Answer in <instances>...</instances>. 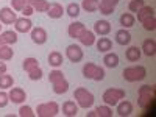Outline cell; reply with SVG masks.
Here are the masks:
<instances>
[{
	"mask_svg": "<svg viewBox=\"0 0 156 117\" xmlns=\"http://www.w3.org/2000/svg\"><path fill=\"white\" fill-rule=\"evenodd\" d=\"M48 81L51 83V86H53V92L61 95V94H66L69 90V81L66 80V76H64V73L58 69L51 70L50 75H48Z\"/></svg>",
	"mask_w": 156,
	"mask_h": 117,
	"instance_id": "1",
	"label": "cell"
},
{
	"mask_svg": "<svg viewBox=\"0 0 156 117\" xmlns=\"http://www.w3.org/2000/svg\"><path fill=\"white\" fill-rule=\"evenodd\" d=\"M137 105L145 109L150 106V103H153L154 100V95H156V89L154 86H150V84H144L142 87H139V94H137Z\"/></svg>",
	"mask_w": 156,
	"mask_h": 117,
	"instance_id": "2",
	"label": "cell"
},
{
	"mask_svg": "<svg viewBox=\"0 0 156 117\" xmlns=\"http://www.w3.org/2000/svg\"><path fill=\"white\" fill-rule=\"evenodd\" d=\"M73 98L76 100L78 106H80V108H84V109L90 108V106L94 105V101H95L94 94L89 92L86 87H76L75 92H73Z\"/></svg>",
	"mask_w": 156,
	"mask_h": 117,
	"instance_id": "3",
	"label": "cell"
},
{
	"mask_svg": "<svg viewBox=\"0 0 156 117\" xmlns=\"http://www.w3.org/2000/svg\"><path fill=\"white\" fill-rule=\"evenodd\" d=\"M122 76L125 81L129 83H134V81H140L147 76V69L144 66H131V67H126L122 72Z\"/></svg>",
	"mask_w": 156,
	"mask_h": 117,
	"instance_id": "4",
	"label": "cell"
},
{
	"mask_svg": "<svg viewBox=\"0 0 156 117\" xmlns=\"http://www.w3.org/2000/svg\"><path fill=\"white\" fill-rule=\"evenodd\" d=\"M83 76L87 80H95V81H101L105 78V69L97 66L94 62H86L83 66Z\"/></svg>",
	"mask_w": 156,
	"mask_h": 117,
	"instance_id": "5",
	"label": "cell"
},
{
	"mask_svg": "<svg viewBox=\"0 0 156 117\" xmlns=\"http://www.w3.org/2000/svg\"><path fill=\"white\" fill-rule=\"evenodd\" d=\"M103 101L106 103L108 106H114L119 103V100H123L125 98V90L123 89H117V87H109L106 89L101 95Z\"/></svg>",
	"mask_w": 156,
	"mask_h": 117,
	"instance_id": "6",
	"label": "cell"
},
{
	"mask_svg": "<svg viewBox=\"0 0 156 117\" xmlns=\"http://www.w3.org/2000/svg\"><path fill=\"white\" fill-rule=\"evenodd\" d=\"M59 112V105L56 101H47L41 103L36 108V115L37 117H55Z\"/></svg>",
	"mask_w": 156,
	"mask_h": 117,
	"instance_id": "7",
	"label": "cell"
},
{
	"mask_svg": "<svg viewBox=\"0 0 156 117\" xmlns=\"http://www.w3.org/2000/svg\"><path fill=\"white\" fill-rule=\"evenodd\" d=\"M66 56H67V59H69L70 62H80L84 55H83V50H81L80 45L70 44V45H67V48H66Z\"/></svg>",
	"mask_w": 156,
	"mask_h": 117,
	"instance_id": "8",
	"label": "cell"
},
{
	"mask_svg": "<svg viewBox=\"0 0 156 117\" xmlns=\"http://www.w3.org/2000/svg\"><path fill=\"white\" fill-rule=\"evenodd\" d=\"M30 36H31V41L37 45H42L47 42V31L42 28V27H36V28H31L30 31Z\"/></svg>",
	"mask_w": 156,
	"mask_h": 117,
	"instance_id": "9",
	"label": "cell"
},
{
	"mask_svg": "<svg viewBox=\"0 0 156 117\" xmlns=\"http://www.w3.org/2000/svg\"><path fill=\"white\" fill-rule=\"evenodd\" d=\"M16 19H17V16H16V11L12 8L5 6V8L0 9V22H2V23H5V25L14 23Z\"/></svg>",
	"mask_w": 156,
	"mask_h": 117,
	"instance_id": "10",
	"label": "cell"
},
{
	"mask_svg": "<svg viewBox=\"0 0 156 117\" xmlns=\"http://www.w3.org/2000/svg\"><path fill=\"white\" fill-rule=\"evenodd\" d=\"M14 28L17 33H28L33 28V22L28 17H17L14 22Z\"/></svg>",
	"mask_w": 156,
	"mask_h": 117,
	"instance_id": "11",
	"label": "cell"
},
{
	"mask_svg": "<svg viewBox=\"0 0 156 117\" xmlns=\"http://www.w3.org/2000/svg\"><path fill=\"white\" fill-rule=\"evenodd\" d=\"M8 97H9V101L17 103V105H19V103H23L25 100H27V94H25V90L22 87H11Z\"/></svg>",
	"mask_w": 156,
	"mask_h": 117,
	"instance_id": "12",
	"label": "cell"
},
{
	"mask_svg": "<svg viewBox=\"0 0 156 117\" xmlns=\"http://www.w3.org/2000/svg\"><path fill=\"white\" fill-rule=\"evenodd\" d=\"M86 30V27H84V23L83 22H72L70 25H69V28H67V33H69V36L70 37H73V39H78L81 36V33Z\"/></svg>",
	"mask_w": 156,
	"mask_h": 117,
	"instance_id": "13",
	"label": "cell"
},
{
	"mask_svg": "<svg viewBox=\"0 0 156 117\" xmlns=\"http://www.w3.org/2000/svg\"><path fill=\"white\" fill-rule=\"evenodd\" d=\"M47 14H48L50 19H59V17H62V14H64V8H62L61 3L53 2V3H50V6H48V9H47Z\"/></svg>",
	"mask_w": 156,
	"mask_h": 117,
	"instance_id": "14",
	"label": "cell"
},
{
	"mask_svg": "<svg viewBox=\"0 0 156 117\" xmlns=\"http://www.w3.org/2000/svg\"><path fill=\"white\" fill-rule=\"evenodd\" d=\"M131 112H133V103L131 101L123 100L120 103H117V114L120 117H128V115H131Z\"/></svg>",
	"mask_w": 156,
	"mask_h": 117,
	"instance_id": "15",
	"label": "cell"
},
{
	"mask_svg": "<svg viewBox=\"0 0 156 117\" xmlns=\"http://www.w3.org/2000/svg\"><path fill=\"white\" fill-rule=\"evenodd\" d=\"M109 31H111V23L108 20H97L94 23V33L100 36H106Z\"/></svg>",
	"mask_w": 156,
	"mask_h": 117,
	"instance_id": "16",
	"label": "cell"
},
{
	"mask_svg": "<svg viewBox=\"0 0 156 117\" xmlns=\"http://www.w3.org/2000/svg\"><path fill=\"white\" fill-rule=\"evenodd\" d=\"M131 33H129L126 28H122L115 33V42L120 44V45H128L129 42H131Z\"/></svg>",
	"mask_w": 156,
	"mask_h": 117,
	"instance_id": "17",
	"label": "cell"
},
{
	"mask_svg": "<svg viewBox=\"0 0 156 117\" xmlns=\"http://www.w3.org/2000/svg\"><path fill=\"white\" fill-rule=\"evenodd\" d=\"M62 114L67 117H75L78 114V105L72 100H67L62 103Z\"/></svg>",
	"mask_w": 156,
	"mask_h": 117,
	"instance_id": "18",
	"label": "cell"
},
{
	"mask_svg": "<svg viewBox=\"0 0 156 117\" xmlns=\"http://www.w3.org/2000/svg\"><path fill=\"white\" fill-rule=\"evenodd\" d=\"M78 41H80L83 45H86V47H90V45H94L95 44V33L94 31H90V30H84L83 33H81V36L78 37Z\"/></svg>",
	"mask_w": 156,
	"mask_h": 117,
	"instance_id": "19",
	"label": "cell"
},
{
	"mask_svg": "<svg viewBox=\"0 0 156 117\" xmlns=\"http://www.w3.org/2000/svg\"><path fill=\"white\" fill-rule=\"evenodd\" d=\"M140 51H144V55H147V56H154L156 55V42H154V39H145V41L142 42Z\"/></svg>",
	"mask_w": 156,
	"mask_h": 117,
	"instance_id": "20",
	"label": "cell"
},
{
	"mask_svg": "<svg viewBox=\"0 0 156 117\" xmlns=\"http://www.w3.org/2000/svg\"><path fill=\"white\" fill-rule=\"evenodd\" d=\"M140 55H142V51H140V48L136 47V45H131V47L126 50V53H125V56H126V59H128L129 62H137V61L140 59Z\"/></svg>",
	"mask_w": 156,
	"mask_h": 117,
	"instance_id": "21",
	"label": "cell"
},
{
	"mask_svg": "<svg viewBox=\"0 0 156 117\" xmlns=\"http://www.w3.org/2000/svg\"><path fill=\"white\" fill-rule=\"evenodd\" d=\"M103 62H105L106 67L114 69V67L119 66V55H117V53H108V51H106L105 58H103Z\"/></svg>",
	"mask_w": 156,
	"mask_h": 117,
	"instance_id": "22",
	"label": "cell"
},
{
	"mask_svg": "<svg viewBox=\"0 0 156 117\" xmlns=\"http://www.w3.org/2000/svg\"><path fill=\"white\" fill-rule=\"evenodd\" d=\"M48 64L51 67H59L61 64H62V55L59 53V51L53 50V51H50V55H48Z\"/></svg>",
	"mask_w": 156,
	"mask_h": 117,
	"instance_id": "23",
	"label": "cell"
},
{
	"mask_svg": "<svg viewBox=\"0 0 156 117\" xmlns=\"http://www.w3.org/2000/svg\"><path fill=\"white\" fill-rule=\"evenodd\" d=\"M112 48V41L109 37H100L97 41V50L98 51H103V53H106Z\"/></svg>",
	"mask_w": 156,
	"mask_h": 117,
	"instance_id": "24",
	"label": "cell"
},
{
	"mask_svg": "<svg viewBox=\"0 0 156 117\" xmlns=\"http://www.w3.org/2000/svg\"><path fill=\"white\" fill-rule=\"evenodd\" d=\"M0 37L5 41V44H16L17 42V31H12V30H6L0 33Z\"/></svg>",
	"mask_w": 156,
	"mask_h": 117,
	"instance_id": "25",
	"label": "cell"
},
{
	"mask_svg": "<svg viewBox=\"0 0 156 117\" xmlns=\"http://www.w3.org/2000/svg\"><path fill=\"white\" fill-rule=\"evenodd\" d=\"M98 3H100V0H83L81 8L86 12H95V11H98Z\"/></svg>",
	"mask_w": 156,
	"mask_h": 117,
	"instance_id": "26",
	"label": "cell"
},
{
	"mask_svg": "<svg viewBox=\"0 0 156 117\" xmlns=\"http://www.w3.org/2000/svg\"><path fill=\"white\" fill-rule=\"evenodd\" d=\"M30 5H31L33 9L37 11V12H47V9H48V6H50V3L47 2V0H31Z\"/></svg>",
	"mask_w": 156,
	"mask_h": 117,
	"instance_id": "27",
	"label": "cell"
},
{
	"mask_svg": "<svg viewBox=\"0 0 156 117\" xmlns=\"http://www.w3.org/2000/svg\"><path fill=\"white\" fill-rule=\"evenodd\" d=\"M136 22V17L131 14V12H123V14L120 16V25L123 28H129V27H133Z\"/></svg>",
	"mask_w": 156,
	"mask_h": 117,
	"instance_id": "28",
	"label": "cell"
},
{
	"mask_svg": "<svg viewBox=\"0 0 156 117\" xmlns=\"http://www.w3.org/2000/svg\"><path fill=\"white\" fill-rule=\"evenodd\" d=\"M153 14H154V8H153V6H142V8L137 11V20L142 23V20L147 19V17H150V16H153Z\"/></svg>",
	"mask_w": 156,
	"mask_h": 117,
	"instance_id": "29",
	"label": "cell"
},
{
	"mask_svg": "<svg viewBox=\"0 0 156 117\" xmlns=\"http://www.w3.org/2000/svg\"><path fill=\"white\" fill-rule=\"evenodd\" d=\"M22 62H23V64H22V66H23V70L27 72V73L39 67V61H37L36 58H25Z\"/></svg>",
	"mask_w": 156,
	"mask_h": 117,
	"instance_id": "30",
	"label": "cell"
},
{
	"mask_svg": "<svg viewBox=\"0 0 156 117\" xmlns=\"http://www.w3.org/2000/svg\"><path fill=\"white\" fill-rule=\"evenodd\" d=\"M12 84H14V80H12V76L8 75L6 72L0 75V89H11Z\"/></svg>",
	"mask_w": 156,
	"mask_h": 117,
	"instance_id": "31",
	"label": "cell"
},
{
	"mask_svg": "<svg viewBox=\"0 0 156 117\" xmlns=\"http://www.w3.org/2000/svg\"><path fill=\"white\" fill-rule=\"evenodd\" d=\"M12 56H14V50H12L9 45L0 47V61H9Z\"/></svg>",
	"mask_w": 156,
	"mask_h": 117,
	"instance_id": "32",
	"label": "cell"
},
{
	"mask_svg": "<svg viewBox=\"0 0 156 117\" xmlns=\"http://www.w3.org/2000/svg\"><path fill=\"white\" fill-rule=\"evenodd\" d=\"M94 112H95V117H112V109H111V106H108V105L95 108Z\"/></svg>",
	"mask_w": 156,
	"mask_h": 117,
	"instance_id": "33",
	"label": "cell"
},
{
	"mask_svg": "<svg viewBox=\"0 0 156 117\" xmlns=\"http://www.w3.org/2000/svg\"><path fill=\"white\" fill-rule=\"evenodd\" d=\"M142 25H144V30H147V31H154V30H156V17H154V14L142 20Z\"/></svg>",
	"mask_w": 156,
	"mask_h": 117,
	"instance_id": "34",
	"label": "cell"
},
{
	"mask_svg": "<svg viewBox=\"0 0 156 117\" xmlns=\"http://www.w3.org/2000/svg\"><path fill=\"white\" fill-rule=\"evenodd\" d=\"M80 5L78 3H69L67 5V8H66V12H67V16H70L72 19H75V17H78L80 16Z\"/></svg>",
	"mask_w": 156,
	"mask_h": 117,
	"instance_id": "35",
	"label": "cell"
},
{
	"mask_svg": "<svg viewBox=\"0 0 156 117\" xmlns=\"http://www.w3.org/2000/svg\"><path fill=\"white\" fill-rule=\"evenodd\" d=\"M31 0H11V8L14 11H22L27 5H30Z\"/></svg>",
	"mask_w": 156,
	"mask_h": 117,
	"instance_id": "36",
	"label": "cell"
},
{
	"mask_svg": "<svg viewBox=\"0 0 156 117\" xmlns=\"http://www.w3.org/2000/svg\"><path fill=\"white\" fill-rule=\"evenodd\" d=\"M142 6H145V0H131L128 3V9L131 12H137Z\"/></svg>",
	"mask_w": 156,
	"mask_h": 117,
	"instance_id": "37",
	"label": "cell"
},
{
	"mask_svg": "<svg viewBox=\"0 0 156 117\" xmlns=\"http://www.w3.org/2000/svg\"><path fill=\"white\" fill-rule=\"evenodd\" d=\"M19 115L20 117H34L36 115V112H33V109L30 108V106H20V109H19Z\"/></svg>",
	"mask_w": 156,
	"mask_h": 117,
	"instance_id": "38",
	"label": "cell"
},
{
	"mask_svg": "<svg viewBox=\"0 0 156 117\" xmlns=\"http://www.w3.org/2000/svg\"><path fill=\"white\" fill-rule=\"evenodd\" d=\"M42 75H44V73H42V69H41V67H37V69H34V70L28 72V78H30V80H33V81L41 80Z\"/></svg>",
	"mask_w": 156,
	"mask_h": 117,
	"instance_id": "39",
	"label": "cell"
},
{
	"mask_svg": "<svg viewBox=\"0 0 156 117\" xmlns=\"http://www.w3.org/2000/svg\"><path fill=\"white\" fill-rule=\"evenodd\" d=\"M8 103H9V97H8V94L5 92V90L2 89V90H0V108H5Z\"/></svg>",
	"mask_w": 156,
	"mask_h": 117,
	"instance_id": "40",
	"label": "cell"
},
{
	"mask_svg": "<svg viewBox=\"0 0 156 117\" xmlns=\"http://www.w3.org/2000/svg\"><path fill=\"white\" fill-rule=\"evenodd\" d=\"M20 12L23 14V17H30V16L33 14V12H34V9H33V6H31V5H27V6H25Z\"/></svg>",
	"mask_w": 156,
	"mask_h": 117,
	"instance_id": "41",
	"label": "cell"
},
{
	"mask_svg": "<svg viewBox=\"0 0 156 117\" xmlns=\"http://www.w3.org/2000/svg\"><path fill=\"white\" fill-rule=\"evenodd\" d=\"M119 2H120V0H100V3L108 5V6H111V8H115Z\"/></svg>",
	"mask_w": 156,
	"mask_h": 117,
	"instance_id": "42",
	"label": "cell"
},
{
	"mask_svg": "<svg viewBox=\"0 0 156 117\" xmlns=\"http://www.w3.org/2000/svg\"><path fill=\"white\" fill-rule=\"evenodd\" d=\"M5 72H6V64L0 61V75H2V73H5Z\"/></svg>",
	"mask_w": 156,
	"mask_h": 117,
	"instance_id": "43",
	"label": "cell"
},
{
	"mask_svg": "<svg viewBox=\"0 0 156 117\" xmlns=\"http://www.w3.org/2000/svg\"><path fill=\"white\" fill-rule=\"evenodd\" d=\"M3 45H8V44H5V41H3L2 37H0V47H3Z\"/></svg>",
	"mask_w": 156,
	"mask_h": 117,
	"instance_id": "44",
	"label": "cell"
},
{
	"mask_svg": "<svg viewBox=\"0 0 156 117\" xmlns=\"http://www.w3.org/2000/svg\"><path fill=\"white\" fill-rule=\"evenodd\" d=\"M0 23H2V22H0ZM2 27H3V25H0V31H2Z\"/></svg>",
	"mask_w": 156,
	"mask_h": 117,
	"instance_id": "45",
	"label": "cell"
}]
</instances>
